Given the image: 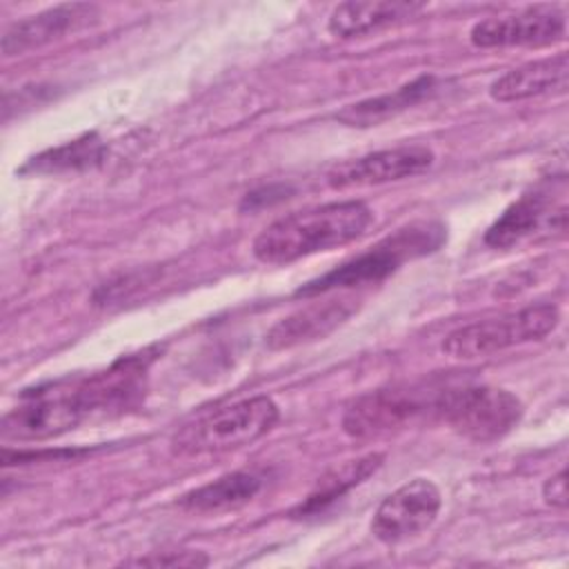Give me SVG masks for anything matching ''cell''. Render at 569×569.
Listing matches in <instances>:
<instances>
[{
	"label": "cell",
	"instance_id": "obj_1",
	"mask_svg": "<svg viewBox=\"0 0 569 569\" xmlns=\"http://www.w3.org/2000/svg\"><path fill=\"white\" fill-rule=\"evenodd\" d=\"M371 220V209L358 200L309 207L267 224L256 236L251 251L264 264H289L353 242L369 229Z\"/></svg>",
	"mask_w": 569,
	"mask_h": 569
},
{
	"label": "cell",
	"instance_id": "obj_2",
	"mask_svg": "<svg viewBox=\"0 0 569 569\" xmlns=\"http://www.w3.org/2000/svg\"><path fill=\"white\" fill-rule=\"evenodd\" d=\"M280 409L271 398L253 396L184 425L171 445L180 456L222 453L256 442L276 427Z\"/></svg>",
	"mask_w": 569,
	"mask_h": 569
},
{
	"label": "cell",
	"instance_id": "obj_3",
	"mask_svg": "<svg viewBox=\"0 0 569 569\" xmlns=\"http://www.w3.org/2000/svg\"><path fill=\"white\" fill-rule=\"evenodd\" d=\"M445 242V229L436 222H413L398 229L358 258L340 264L338 269L307 282L298 289V296H320L338 287H356L365 282H378L393 273L405 260L436 251Z\"/></svg>",
	"mask_w": 569,
	"mask_h": 569
},
{
	"label": "cell",
	"instance_id": "obj_4",
	"mask_svg": "<svg viewBox=\"0 0 569 569\" xmlns=\"http://www.w3.org/2000/svg\"><path fill=\"white\" fill-rule=\"evenodd\" d=\"M91 416L82 378L60 380L24 393L18 407L4 413L0 431L4 440H47L76 429Z\"/></svg>",
	"mask_w": 569,
	"mask_h": 569
},
{
	"label": "cell",
	"instance_id": "obj_5",
	"mask_svg": "<svg viewBox=\"0 0 569 569\" xmlns=\"http://www.w3.org/2000/svg\"><path fill=\"white\" fill-rule=\"evenodd\" d=\"M558 320L560 313L556 305H529L498 318H487L453 329L442 340V351L458 360L487 358L525 342L542 340L556 329Z\"/></svg>",
	"mask_w": 569,
	"mask_h": 569
},
{
	"label": "cell",
	"instance_id": "obj_6",
	"mask_svg": "<svg viewBox=\"0 0 569 569\" xmlns=\"http://www.w3.org/2000/svg\"><path fill=\"white\" fill-rule=\"evenodd\" d=\"M436 411L451 431L480 445L505 438L525 413L518 396L489 385L442 391Z\"/></svg>",
	"mask_w": 569,
	"mask_h": 569
},
{
	"label": "cell",
	"instance_id": "obj_7",
	"mask_svg": "<svg viewBox=\"0 0 569 569\" xmlns=\"http://www.w3.org/2000/svg\"><path fill=\"white\" fill-rule=\"evenodd\" d=\"M438 398L420 387H387L353 398L342 413V431L351 438H371L413 422L429 407L436 409Z\"/></svg>",
	"mask_w": 569,
	"mask_h": 569
},
{
	"label": "cell",
	"instance_id": "obj_8",
	"mask_svg": "<svg viewBox=\"0 0 569 569\" xmlns=\"http://www.w3.org/2000/svg\"><path fill=\"white\" fill-rule=\"evenodd\" d=\"M440 505V489L427 478H413L378 505L369 529L380 542H402L427 531L436 522Z\"/></svg>",
	"mask_w": 569,
	"mask_h": 569
},
{
	"label": "cell",
	"instance_id": "obj_9",
	"mask_svg": "<svg viewBox=\"0 0 569 569\" xmlns=\"http://www.w3.org/2000/svg\"><path fill=\"white\" fill-rule=\"evenodd\" d=\"M565 13L556 7H531L509 16H493L471 27L469 40L480 49L496 47H545L562 40Z\"/></svg>",
	"mask_w": 569,
	"mask_h": 569
},
{
	"label": "cell",
	"instance_id": "obj_10",
	"mask_svg": "<svg viewBox=\"0 0 569 569\" xmlns=\"http://www.w3.org/2000/svg\"><path fill=\"white\" fill-rule=\"evenodd\" d=\"M567 207L551 202V187H536L509 204L487 229L485 242L493 249H511L538 233L565 231Z\"/></svg>",
	"mask_w": 569,
	"mask_h": 569
},
{
	"label": "cell",
	"instance_id": "obj_11",
	"mask_svg": "<svg viewBox=\"0 0 569 569\" xmlns=\"http://www.w3.org/2000/svg\"><path fill=\"white\" fill-rule=\"evenodd\" d=\"M433 164V151L422 144H402L393 149L373 151L356 160H347L329 171L327 182L333 189L373 187L405 180L427 171Z\"/></svg>",
	"mask_w": 569,
	"mask_h": 569
},
{
	"label": "cell",
	"instance_id": "obj_12",
	"mask_svg": "<svg viewBox=\"0 0 569 569\" xmlns=\"http://www.w3.org/2000/svg\"><path fill=\"white\" fill-rule=\"evenodd\" d=\"M98 18V7L89 2L58 4L24 20L13 22L2 36V56H22L40 49L67 33H73Z\"/></svg>",
	"mask_w": 569,
	"mask_h": 569
},
{
	"label": "cell",
	"instance_id": "obj_13",
	"mask_svg": "<svg viewBox=\"0 0 569 569\" xmlns=\"http://www.w3.org/2000/svg\"><path fill=\"white\" fill-rule=\"evenodd\" d=\"M353 311L356 300L349 296L331 298L325 302H311L278 320L267 333V347L280 351L320 340L340 325H345Z\"/></svg>",
	"mask_w": 569,
	"mask_h": 569
},
{
	"label": "cell",
	"instance_id": "obj_14",
	"mask_svg": "<svg viewBox=\"0 0 569 569\" xmlns=\"http://www.w3.org/2000/svg\"><path fill=\"white\" fill-rule=\"evenodd\" d=\"M569 78V56L565 51L525 62L500 78L489 87V96L498 102H518L542 93L565 91Z\"/></svg>",
	"mask_w": 569,
	"mask_h": 569
},
{
	"label": "cell",
	"instance_id": "obj_15",
	"mask_svg": "<svg viewBox=\"0 0 569 569\" xmlns=\"http://www.w3.org/2000/svg\"><path fill=\"white\" fill-rule=\"evenodd\" d=\"M425 9L422 2L407 0H371V2H340L327 20L329 33L336 38H358L371 31L398 24Z\"/></svg>",
	"mask_w": 569,
	"mask_h": 569
},
{
	"label": "cell",
	"instance_id": "obj_16",
	"mask_svg": "<svg viewBox=\"0 0 569 569\" xmlns=\"http://www.w3.org/2000/svg\"><path fill=\"white\" fill-rule=\"evenodd\" d=\"M438 91V78L436 76H420L389 93L376 96V98H367L360 100L356 104L345 107L342 111L336 113V120H340L347 127H373L380 124L407 109H411L413 104L422 102L425 98H429L431 93Z\"/></svg>",
	"mask_w": 569,
	"mask_h": 569
},
{
	"label": "cell",
	"instance_id": "obj_17",
	"mask_svg": "<svg viewBox=\"0 0 569 569\" xmlns=\"http://www.w3.org/2000/svg\"><path fill=\"white\" fill-rule=\"evenodd\" d=\"M262 489V476L256 471L224 473L180 498V507L191 513H224L247 505Z\"/></svg>",
	"mask_w": 569,
	"mask_h": 569
},
{
	"label": "cell",
	"instance_id": "obj_18",
	"mask_svg": "<svg viewBox=\"0 0 569 569\" xmlns=\"http://www.w3.org/2000/svg\"><path fill=\"white\" fill-rule=\"evenodd\" d=\"M382 460H385V456L376 451V453H367V456H360L356 460H347V462L329 469L318 480V485L307 496V500L298 507L296 513L309 516V513L322 511L327 505H331L333 500L345 496L349 489H353L360 482H365L371 473H376L380 469Z\"/></svg>",
	"mask_w": 569,
	"mask_h": 569
},
{
	"label": "cell",
	"instance_id": "obj_19",
	"mask_svg": "<svg viewBox=\"0 0 569 569\" xmlns=\"http://www.w3.org/2000/svg\"><path fill=\"white\" fill-rule=\"evenodd\" d=\"M102 142L93 136L87 133L82 138H76L71 142H64L60 147L47 149L40 156L31 158L22 171H33V173H58V171H71V169H82L91 167L102 158Z\"/></svg>",
	"mask_w": 569,
	"mask_h": 569
},
{
	"label": "cell",
	"instance_id": "obj_20",
	"mask_svg": "<svg viewBox=\"0 0 569 569\" xmlns=\"http://www.w3.org/2000/svg\"><path fill=\"white\" fill-rule=\"evenodd\" d=\"M209 558L202 551H160L147 558L131 560V565H144V567H202Z\"/></svg>",
	"mask_w": 569,
	"mask_h": 569
},
{
	"label": "cell",
	"instance_id": "obj_21",
	"mask_svg": "<svg viewBox=\"0 0 569 569\" xmlns=\"http://www.w3.org/2000/svg\"><path fill=\"white\" fill-rule=\"evenodd\" d=\"M542 498L547 505L556 507V509H565L567 507V469H560L558 473H553L551 478L545 480L542 485Z\"/></svg>",
	"mask_w": 569,
	"mask_h": 569
}]
</instances>
